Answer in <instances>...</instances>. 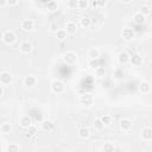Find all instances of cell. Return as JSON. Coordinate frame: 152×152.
I'll list each match as a JSON object with an SVG mask.
<instances>
[{
  "mask_svg": "<svg viewBox=\"0 0 152 152\" xmlns=\"http://www.w3.org/2000/svg\"><path fill=\"white\" fill-rule=\"evenodd\" d=\"M12 80H13V76H12L10 71H3L0 74V82H1V84H8L12 82Z\"/></svg>",
  "mask_w": 152,
  "mask_h": 152,
  "instance_id": "obj_1",
  "label": "cell"
},
{
  "mask_svg": "<svg viewBox=\"0 0 152 152\" xmlns=\"http://www.w3.org/2000/svg\"><path fill=\"white\" fill-rule=\"evenodd\" d=\"M51 89H53L54 93L59 94V93H62L63 91H64V83H63L62 81H59V80H56L51 84Z\"/></svg>",
  "mask_w": 152,
  "mask_h": 152,
  "instance_id": "obj_2",
  "label": "cell"
},
{
  "mask_svg": "<svg viewBox=\"0 0 152 152\" xmlns=\"http://www.w3.org/2000/svg\"><path fill=\"white\" fill-rule=\"evenodd\" d=\"M64 62L67 63V64H74V63L77 62V55H76L74 51H69L64 55Z\"/></svg>",
  "mask_w": 152,
  "mask_h": 152,
  "instance_id": "obj_3",
  "label": "cell"
},
{
  "mask_svg": "<svg viewBox=\"0 0 152 152\" xmlns=\"http://www.w3.org/2000/svg\"><path fill=\"white\" fill-rule=\"evenodd\" d=\"M3 41H4L6 44L15 43V41H16V35H15V32H12V31H6V32H4V35H3Z\"/></svg>",
  "mask_w": 152,
  "mask_h": 152,
  "instance_id": "obj_4",
  "label": "cell"
},
{
  "mask_svg": "<svg viewBox=\"0 0 152 152\" xmlns=\"http://www.w3.org/2000/svg\"><path fill=\"white\" fill-rule=\"evenodd\" d=\"M130 62H131V64H132V66L139 67V66H142L143 63H144V59H143V56H142V55L134 54L133 56L130 57Z\"/></svg>",
  "mask_w": 152,
  "mask_h": 152,
  "instance_id": "obj_5",
  "label": "cell"
},
{
  "mask_svg": "<svg viewBox=\"0 0 152 152\" xmlns=\"http://www.w3.org/2000/svg\"><path fill=\"white\" fill-rule=\"evenodd\" d=\"M81 104L84 106H91L93 104V95L91 93H84L83 95H81Z\"/></svg>",
  "mask_w": 152,
  "mask_h": 152,
  "instance_id": "obj_6",
  "label": "cell"
},
{
  "mask_svg": "<svg viewBox=\"0 0 152 152\" xmlns=\"http://www.w3.org/2000/svg\"><path fill=\"white\" fill-rule=\"evenodd\" d=\"M35 28V21L32 19H25L21 21V29L24 31H30Z\"/></svg>",
  "mask_w": 152,
  "mask_h": 152,
  "instance_id": "obj_7",
  "label": "cell"
},
{
  "mask_svg": "<svg viewBox=\"0 0 152 152\" xmlns=\"http://www.w3.org/2000/svg\"><path fill=\"white\" fill-rule=\"evenodd\" d=\"M122 38L126 41V42H130V41H132L133 38H134V31L132 30V29H124V31H122Z\"/></svg>",
  "mask_w": 152,
  "mask_h": 152,
  "instance_id": "obj_8",
  "label": "cell"
},
{
  "mask_svg": "<svg viewBox=\"0 0 152 152\" xmlns=\"http://www.w3.org/2000/svg\"><path fill=\"white\" fill-rule=\"evenodd\" d=\"M131 127H132V121H131V120H129V119H122V120L120 121V130H121V131L127 132V131L131 130Z\"/></svg>",
  "mask_w": 152,
  "mask_h": 152,
  "instance_id": "obj_9",
  "label": "cell"
},
{
  "mask_svg": "<svg viewBox=\"0 0 152 152\" xmlns=\"http://www.w3.org/2000/svg\"><path fill=\"white\" fill-rule=\"evenodd\" d=\"M42 129L44 130V131H53L54 130V127H55V124L51 121V120H43L42 121Z\"/></svg>",
  "mask_w": 152,
  "mask_h": 152,
  "instance_id": "obj_10",
  "label": "cell"
},
{
  "mask_svg": "<svg viewBox=\"0 0 152 152\" xmlns=\"http://www.w3.org/2000/svg\"><path fill=\"white\" fill-rule=\"evenodd\" d=\"M133 20H134V23L135 24H144L145 23V20H146V16H144L142 12H137V13L133 16Z\"/></svg>",
  "mask_w": 152,
  "mask_h": 152,
  "instance_id": "obj_11",
  "label": "cell"
},
{
  "mask_svg": "<svg viewBox=\"0 0 152 152\" xmlns=\"http://www.w3.org/2000/svg\"><path fill=\"white\" fill-rule=\"evenodd\" d=\"M142 137H143L144 140H146V142L151 140V139H152V129H151V127H145V129H143V131H142Z\"/></svg>",
  "mask_w": 152,
  "mask_h": 152,
  "instance_id": "obj_12",
  "label": "cell"
},
{
  "mask_svg": "<svg viewBox=\"0 0 152 152\" xmlns=\"http://www.w3.org/2000/svg\"><path fill=\"white\" fill-rule=\"evenodd\" d=\"M66 30L69 35H74L76 33V31H77V24L74 23V21H69L67 24V26H66Z\"/></svg>",
  "mask_w": 152,
  "mask_h": 152,
  "instance_id": "obj_13",
  "label": "cell"
},
{
  "mask_svg": "<svg viewBox=\"0 0 152 152\" xmlns=\"http://www.w3.org/2000/svg\"><path fill=\"white\" fill-rule=\"evenodd\" d=\"M32 50V44L30 42H23L20 44V51L23 54H29Z\"/></svg>",
  "mask_w": 152,
  "mask_h": 152,
  "instance_id": "obj_14",
  "label": "cell"
},
{
  "mask_svg": "<svg viewBox=\"0 0 152 152\" xmlns=\"http://www.w3.org/2000/svg\"><path fill=\"white\" fill-rule=\"evenodd\" d=\"M32 124L33 122H32V119L30 117H23L20 119V126H21V127H24V129H29Z\"/></svg>",
  "mask_w": 152,
  "mask_h": 152,
  "instance_id": "obj_15",
  "label": "cell"
},
{
  "mask_svg": "<svg viewBox=\"0 0 152 152\" xmlns=\"http://www.w3.org/2000/svg\"><path fill=\"white\" fill-rule=\"evenodd\" d=\"M24 83H25V86H26V87H33L37 83V79L35 77V76H32V75H29V76L25 77Z\"/></svg>",
  "mask_w": 152,
  "mask_h": 152,
  "instance_id": "obj_16",
  "label": "cell"
},
{
  "mask_svg": "<svg viewBox=\"0 0 152 152\" xmlns=\"http://www.w3.org/2000/svg\"><path fill=\"white\" fill-rule=\"evenodd\" d=\"M77 134H79V137H80L81 139H87V138H89L91 132H89V130H88L87 127H81V129L79 130Z\"/></svg>",
  "mask_w": 152,
  "mask_h": 152,
  "instance_id": "obj_17",
  "label": "cell"
},
{
  "mask_svg": "<svg viewBox=\"0 0 152 152\" xmlns=\"http://www.w3.org/2000/svg\"><path fill=\"white\" fill-rule=\"evenodd\" d=\"M56 37H57V39H59V41H64V39H67V37H68V32H67V30H64V29H59V30H57V31H56Z\"/></svg>",
  "mask_w": 152,
  "mask_h": 152,
  "instance_id": "obj_18",
  "label": "cell"
},
{
  "mask_svg": "<svg viewBox=\"0 0 152 152\" xmlns=\"http://www.w3.org/2000/svg\"><path fill=\"white\" fill-rule=\"evenodd\" d=\"M46 10L49 12H56L58 10V4L56 1H54V0H51V1H48L46 4Z\"/></svg>",
  "mask_w": 152,
  "mask_h": 152,
  "instance_id": "obj_19",
  "label": "cell"
},
{
  "mask_svg": "<svg viewBox=\"0 0 152 152\" xmlns=\"http://www.w3.org/2000/svg\"><path fill=\"white\" fill-rule=\"evenodd\" d=\"M80 24H81V26L82 28H89L91 25H92V18H88V17H82L80 19Z\"/></svg>",
  "mask_w": 152,
  "mask_h": 152,
  "instance_id": "obj_20",
  "label": "cell"
},
{
  "mask_svg": "<svg viewBox=\"0 0 152 152\" xmlns=\"http://www.w3.org/2000/svg\"><path fill=\"white\" fill-rule=\"evenodd\" d=\"M118 61H119V63H121V64H126V63L130 61V56L126 53H120L119 56H118Z\"/></svg>",
  "mask_w": 152,
  "mask_h": 152,
  "instance_id": "obj_21",
  "label": "cell"
},
{
  "mask_svg": "<svg viewBox=\"0 0 152 152\" xmlns=\"http://www.w3.org/2000/svg\"><path fill=\"white\" fill-rule=\"evenodd\" d=\"M36 134H37V129H36V126L31 125L30 127L28 129V132H26V134H25V137H26V138H32V137H35Z\"/></svg>",
  "mask_w": 152,
  "mask_h": 152,
  "instance_id": "obj_22",
  "label": "cell"
},
{
  "mask_svg": "<svg viewBox=\"0 0 152 152\" xmlns=\"http://www.w3.org/2000/svg\"><path fill=\"white\" fill-rule=\"evenodd\" d=\"M139 91H140L142 93H149V92L151 91L150 83H147V82H142L140 86H139Z\"/></svg>",
  "mask_w": 152,
  "mask_h": 152,
  "instance_id": "obj_23",
  "label": "cell"
},
{
  "mask_svg": "<svg viewBox=\"0 0 152 152\" xmlns=\"http://www.w3.org/2000/svg\"><path fill=\"white\" fill-rule=\"evenodd\" d=\"M94 127L96 129V130H99V131H101V130H104V127H105V124H104V121L101 120V118H97V119H95V121H94Z\"/></svg>",
  "mask_w": 152,
  "mask_h": 152,
  "instance_id": "obj_24",
  "label": "cell"
},
{
  "mask_svg": "<svg viewBox=\"0 0 152 152\" xmlns=\"http://www.w3.org/2000/svg\"><path fill=\"white\" fill-rule=\"evenodd\" d=\"M89 66H91L93 69L99 68V67H100V59H99V57H97V58H92V59L89 61Z\"/></svg>",
  "mask_w": 152,
  "mask_h": 152,
  "instance_id": "obj_25",
  "label": "cell"
},
{
  "mask_svg": "<svg viewBox=\"0 0 152 152\" xmlns=\"http://www.w3.org/2000/svg\"><path fill=\"white\" fill-rule=\"evenodd\" d=\"M102 150H104L105 152H113L114 150H115V146H114L113 143H106Z\"/></svg>",
  "mask_w": 152,
  "mask_h": 152,
  "instance_id": "obj_26",
  "label": "cell"
},
{
  "mask_svg": "<svg viewBox=\"0 0 152 152\" xmlns=\"http://www.w3.org/2000/svg\"><path fill=\"white\" fill-rule=\"evenodd\" d=\"M88 56H89L91 58H97L99 57V50L95 49V48L91 49L89 51H88Z\"/></svg>",
  "mask_w": 152,
  "mask_h": 152,
  "instance_id": "obj_27",
  "label": "cell"
},
{
  "mask_svg": "<svg viewBox=\"0 0 152 152\" xmlns=\"http://www.w3.org/2000/svg\"><path fill=\"white\" fill-rule=\"evenodd\" d=\"M7 151H8V152H18V151H20V146H19V145H16V144H11V145H8V147H7Z\"/></svg>",
  "mask_w": 152,
  "mask_h": 152,
  "instance_id": "obj_28",
  "label": "cell"
},
{
  "mask_svg": "<svg viewBox=\"0 0 152 152\" xmlns=\"http://www.w3.org/2000/svg\"><path fill=\"white\" fill-rule=\"evenodd\" d=\"M101 120H102L104 121V124L105 125H109L111 122H112V117L111 115H108V114H105V115H102V117H101Z\"/></svg>",
  "mask_w": 152,
  "mask_h": 152,
  "instance_id": "obj_29",
  "label": "cell"
},
{
  "mask_svg": "<svg viewBox=\"0 0 152 152\" xmlns=\"http://www.w3.org/2000/svg\"><path fill=\"white\" fill-rule=\"evenodd\" d=\"M89 4H88V0H79V8L81 10H86L88 8Z\"/></svg>",
  "mask_w": 152,
  "mask_h": 152,
  "instance_id": "obj_30",
  "label": "cell"
},
{
  "mask_svg": "<svg viewBox=\"0 0 152 152\" xmlns=\"http://www.w3.org/2000/svg\"><path fill=\"white\" fill-rule=\"evenodd\" d=\"M140 12H142L144 16H149V15L151 13V7L147 6V5H144V6L140 8Z\"/></svg>",
  "mask_w": 152,
  "mask_h": 152,
  "instance_id": "obj_31",
  "label": "cell"
},
{
  "mask_svg": "<svg viewBox=\"0 0 152 152\" xmlns=\"http://www.w3.org/2000/svg\"><path fill=\"white\" fill-rule=\"evenodd\" d=\"M95 73H96V75H97V76H100V77H102V76H105V74H106V70H105V68H104V67H99V68H96V69H95Z\"/></svg>",
  "mask_w": 152,
  "mask_h": 152,
  "instance_id": "obj_32",
  "label": "cell"
},
{
  "mask_svg": "<svg viewBox=\"0 0 152 152\" xmlns=\"http://www.w3.org/2000/svg\"><path fill=\"white\" fill-rule=\"evenodd\" d=\"M68 5L70 8H76L79 7V0H69L68 1Z\"/></svg>",
  "mask_w": 152,
  "mask_h": 152,
  "instance_id": "obj_33",
  "label": "cell"
},
{
  "mask_svg": "<svg viewBox=\"0 0 152 152\" xmlns=\"http://www.w3.org/2000/svg\"><path fill=\"white\" fill-rule=\"evenodd\" d=\"M10 130H11V127H10V124H3L1 125V132L3 133H10Z\"/></svg>",
  "mask_w": 152,
  "mask_h": 152,
  "instance_id": "obj_34",
  "label": "cell"
},
{
  "mask_svg": "<svg viewBox=\"0 0 152 152\" xmlns=\"http://www.w3.org/2000/svg\"><path fill=\"white\" fill-rule=\"evenodd\" d=\"M97 1V5H99V8H102L107 5V0H96Z\"/></svg>",
  "mask_w": 152,
  "mask_h": 152,
  "instance_id": "obj_35",
  "label": "cell"
},
{
  "mask_svg": "<svg viewBox=\"0 0 152 152\" xmlns=\"http://www.w3.org/2000/svg\"><path fill=\"white\" fill-rule=\"evenodd\" d=\"M7 4L10 6H15V5L18 4V0H7Z\"/></svg>",
  "mask_w": 152,
  "mask_h": 152,
  "instance_id": "obj_36",
  "label": "cell"
},
{
  "mask_svg": "<svg viewBox=\"0 0 152 152\" xmlns=\"http://www.w3.org/2000/svg\"><path fill=\"white\" fill-rule=\"evenodd\" d=\"M50 30L51 31H57V24H51V26H50Z\"/></svg>",
  "mask_w": 152,
  "mask_h": 152,
  "instance_id": "obj_37",
  "label": "cell"
},
{
  "mask_svg": "<svg viewBox=\"0 0 152 152\" xmlns=\"http://www.w3.org/2000/svg\"><path fill=\"white\" fill-rule=\"evenodd\" d=\"M92 7H93V8H99V5H97L96 0H93V1H92Z\"/></svg>",
  "mask_w": 152,
  "mask_h": 152,
  "instance_id": "obj_38",
  "label": "cell"
},
{
  "mask_svg": "<svg viewBox=\"0 0 152 152\" xmlns=\"http://www.w3.org/2000/svg\"><path fill=\"white\" fill-rule=\"evenodd\" d=\"M5 93V89H4V86H0V96H3Z\"/></svg>",
  "mask_w": 152,
  "mask_h": 152,
  "instance_id": "obj_39",
  "label": "cell"
},
{
  "mask_svg": "<svg viewBox=\"0 0 152 152\" xmlns=\"http://www.w3.org/2000/svg\"><path fill=\"white\" fill-rule=\"evenodd\" d=\"M6 4H7V0H0V6H3V7H4Z\"/></svg>",
  "mask_w": 152,
  "mask_h": 152,
  "instance_id": "obj_40",
  "label": "cell"
},
{
  "mask_svg": "<svg viewBox=\"0 0 152 152\" xmlns=\"http://www.w3.org/2000/svg\"><path fill=\"white\" fill-rule=\"evenodd\" d=\"M96 23H97V18H92V24H94V25H95Z\"/></svg>",
  "mask_w": 152,
  "mask_h": 152,
  "instance_id": "obj_41",
  "label": "cell"
},
{
  "mask_svg": "<svg viewBox=\"0 0 152 152\" xmlns=\"http://www.w3.org/2000/svg\"><path fill=\"white\" fill-rule=\"evenodd\" d=\"M121 1H124V3H130L131 0H121Z\"/></svg>",
  "mask_w": 152,
  "mask_h": 152,
  "instance_id": "obj_42",
  "label": "cell"
}]
</instances>
